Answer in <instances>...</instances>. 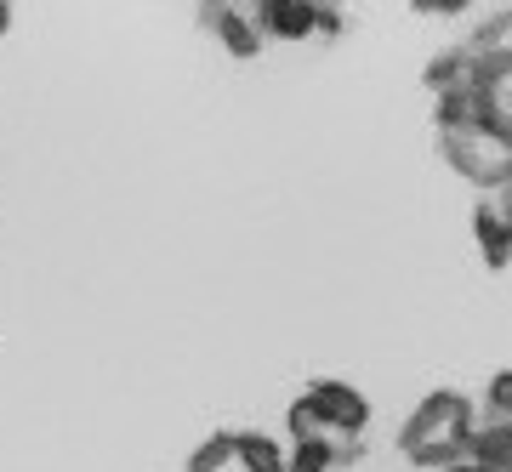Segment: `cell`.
I'll list each match as a JSON object with an SVG mask.
<instances>
[{"mask_svg": "<svg viewBox=\"0 0 512 472\" xmlns=\"http://www.w3.org/2000/svg\"><path fill=\"white\" fill-rule=\"evenodd\" d=\"M473 427H478V410L467 393H427V399L410 410V421L399 427V450H416V444H433V438H467L473 444Z\"/></svg>", "mask_w": 512, "mask_h": 472, "instance_id": "obj_1", "label": "cell"}, {"mask_svg": "<svg viewBox=\"0 0 512 472\" xmlns=\"http://www.w3.org/2000/svg\"><path fill=\"white\" fill-rule=\"evenodd\" d=\"M439 160L456 171L461 182H473L484 194H495L501 182L512 177V154H501L484 137H467V131H439Z\"/></svg>", "mask_w": 512, "mask_h": 472, "instance_id": "obj_2", "label": "cell"}, {"mask_svg": "<svg viewBox=\"0 0 512 472\" xmlns=\"http://www.w3.org/2000/svg\"><path fill=\"white\" fill-rule=\"evenodd\" d=\"M308 404L319 410L325 433H365V427H370L365 393H359V387H348V382H313L308 387Z\"/></svg>", "mask_w": 512, "mask_h": 472, "instance_id": "obj_3", "label": "cell"}, {"mask_svg": "<svg viewBox=\"0 0 512 472\" xmlns=\"http://www.w3.org/2000/svg\"><path fill=\"white\" fill-rule=\"evenodd\" d=\"M211 35L222 40V52L228 57H239V63H251V57H262V46H268V35H262V23L251 18V12H245V6H228V12H222L217 23H211Z\"/></svg>", "mask_w": 512, "mask_h": 472, "instance_id": "obj_4", "label": "cell"}, {"mask_svg": "<svg viewBox=\"0 0 512 472\" xmlns=\"http://www.w3.org/2000/svg\"><path fill=\"white\" fill-rule=\"evenodd\" d=\"M473 239H478V256H484V268H507V262H512L507 217H501V205H495L490 194L473 205Z\"/></svg>", "mask_w": 512, "mask_h": 472, "instance_id": "obj_5", "label": "cell"}, {"mask_svg": "<svg viewBox=\"0 0 512 472\" xmlns=\"http://www.w3.org/2000/svg\"><path fill=\"white\" fill-rule=\"evenodd\" d=\"M251 18L262 23L268 40H313L319 12H313V0H274V6H262V12H251Z\"/></svg>", "mask_w": 512, "mask_h": 472, "instance_id": "obj_6", "label": "cell"}, {"mask_svg": "<svg viewBox=\"0 0 512 472\" xmlns=\"http://www.w3.org/2000/svg\"><path fill=\"white\" fill-rule=\"evenodd\" d=\"M421 86L433 91V97L473 86V46H450V52H433V57H427V69H421Z\"/></svg>", "mask_w": 512, "mask_h": 472, "instance_id": "obj_7", "label": "cell"}, {"mask_svg": "<svg viewBox=\"0 0 512 472\" xmlns=\"http://www.w3.org/2000/svg\"><path fill=\"white\" fill-rule=\"evenodd\" d=\"M484 472H512V416H490L473 427V450H467Z\"/></svg>", "mask_w": 512, "mask_h": 472, "instance_id": "obj_8", "label": "cell"}, {"mask_svg": "<svg viewBox=\"0 0 512 472\" xmlns=\"http://www.w3.org/2000/svg\"><path fill=\"white\" fill-rule=\"evenodd\" d=\"M234 467L245 472H285V450L262 433H234Z\"/></svg>", "mask_w": 512, "mask_h": 472, "instance_id": "obj_9", "label": "cell"}, {"mask_svg": "<svg viewBox=\"0 0 512 472\" xmlns=\"http://www.w3.org/2000/svg\"><path fill=\"white\" fill-rule=\"evenodd\" d=\"M473 86L478 91H512V40L473 52Z\"/></svg>", "mask_w": 512, "mask_h": 472, "instance_id": "obj_10", "label": "cell"}, {"mask_svg": "<svg viewBox=\"0 0 512 472\" xmlns=\"http://www.w3.org/2000/svg\"><path fill=\"white\" fill-rule=\"evenodd\" d=\"M222 467H234V433H211L188 455V472H222Z\"/></svg>", "mask_w": 512, "mask_h": 472, "instance_id": "obj_11", "label": "cell"}, {"mask_svg": "<svg viewBox=\"0 0 512 472\" xmlns=\"http://www.w3.org/2000/svg\"><path fill=\"white\" fill-rule=\"evenodd\" d=\"M336 461H330V433L325 438H302L291 455H285V472H330Z\"/></svg>", "mask_w": 512, "mask_h": 472, "instance_id": "obj_12", "label": "cell"}, {"mask_svg": "<svg viewBox=\"0 0 512 472\" xmlns=\"http://www.w3.org/2000/svg\"><path fill=\"white\" fill-rule=\"evenodd\" d=\"M507 40H512V6H507V12H490V18L467 35V46H473V52H484V46H507Z\"/></svg>", "mask_w": 512, "mask_h": 472, "instance_id": "obj_13", "label": "cell"}, {"mask_svg": "<svg viewBox=\"0 0 512 472\" xmlns=\"http://www.w3.org/2000/svg\"><path fill=\"white\" fill-rule=\"evenodd\" d=\"M285 427H291L296 444H302V438H325V421H319V410L308 404V393H302V399H296L291 410H285Z\"/></svg>", "mask_w": 512, "mask_h": 472, "instance_id": "obj_14", "label": "cell"}, {"mask_svg": "<svg viewBox=\"0 0 512 472\" xmlns=\"http://www.w3.org/2000/svg\"><path fill=\"white\" fill-rule=\"evenodd\" d=\"M484 404H490V416H512V370H495V376H490Z\"/></svg>", "mask_w": 512, "mask_h": 472, "instance_id": "obj_15", "label": "cell"}, {"mask_svg": "<svg viewBox=\"0 0 512 472\" xmlns=\"http://www.w3.org/2000/svg\"><path fill=\"white\" fill-rule=\"evenodd\" d=\"M410 6H416L421 18H461L473 0H410Z\"/></svg>", "mask_w": 512, "mask_h": 472, "instance_id": "obj_16", "label": "cell"}, {"mask_svg": "<svg viewBox=\"0 0 512 472\" xmlns=\"http://www.w3.org/2000/svg\"><path fill=\"white\" fill-rule=\"evenodd\" d=\"M342 29H348V12H319V23H313V40H342Z\"/></svg>", "mask_w": 512, "mask_h": 472, "instance_id": "obj_17", "label": "cell"}, {"mask_svg": "<svg viewBox=\"0 0 512 472\" xmlns=\"http://www.w3.org/2000/svg\"><path fill=\"white\" fill-rule=\"evenodd\" d=\"M490 200H495V205H501V217H507V234H512V177H507V182H501V188H495Z\"/></svg>", "mask_w": 512, "mask_h": 472, "instance_id": "obj_18", "label": "cell"}, {"mask_svg": "<svg viewBox=\"0 0 512 472\" xmlns=\"http://www.w3.org/2000/svg\"><path fill=\"white\" fill-rule=\"evenodd\" d=\"M228 6H234V0H200V23L211 29V23H217L222 12H228Z\"/></svg>", "mask_w": 512, "mask_h": 472, "instance_id": "obj_19", "label": "cell"}, {"mask_svg": "<svg viewBox=\"0 0 512 472\" xmlns=\"http://www.w3.org/2000/svg\"><path fill=\"white\" fill-rule=\"evenodd\" d=\"M12 18H18V0H0V35L12 29Z\"/></svg>", "mask_w": 512, "mask_h": 472, "instance_id": "obj_20", "label": "cell"}, {"mask_svg": "<svg viewBox=\"0 0 512 472\" xmlns=\"http://www.w3.org/2000/svg\"><path fill=\"white\" fill-rule=\"evenodd\" d=\"M439 472H484V467H478L473 455H467V461H450V467H439Z\"/></svg>", "mask_w": 512, "mask_h": 472, "instance_id": "obj_21", "label": "cell"}, {"mask_svg": "<svg viewBox=\"0 0 512 472\" xmlns=\"http://www.w3.org/2000/svg\"><path fill=\"white\" fill-rule=\"evenodd\" d=\"M313 12H348V0H313Z\"/></svg>", "mask_w": 512, "mask_h": 472, "instance_id": "obj_22", "label": "cell"}, {"mask_svg": "<svg viewBox=\"0 0 512 472\" xmlns=\"http://www.w3.org/2000/svg\"><path fill=\"white\" fill-rule=\"evenodd\" d=\"M507 114H512V91H507Z\"/></svg>", "mask_w": 512, "mask_h": 472, "instance_id": "obj_23", "label": "cell"}]
</instances>
